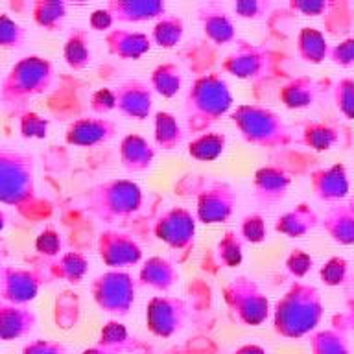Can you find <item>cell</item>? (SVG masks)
<instances>
[{
	"instance_id": "cell-1",
	"label": "cell",
	"mask_w": 354,
	"mask_h": 354,
	"mask_svg": "<svg viewBox=\"0 0 354 354\" xmlns=\"http://www.w3.org/2000/svg\"><path fill=\"white\" fill-rule=\"evenodd\" d=\"M231 105V93L220 76H207L196 82L188 94V107L194 115L216 120Z\"/></svg>"
},
{
	"instance_id": "cell-2",
	"label": "cell",
	"mask_w": 354,
	"mask_h": 354,
	"mask_svg": "<svg viewBox=\"0 0 354 354\" xmlns=\"http://www.w3.org/2000/svg\"><path fill=\"white\" fill-rule=\"evenodd\" d=\"M234 124L240 127V131L249 142L254 144H271L279 133H282V126L277 120V116L270 111L254 105H243L234 113Z\"/></svg>"
},
{
	"instance_id": "cell-3",
	"label": "cell",
	"mask_w": 354,
	"mask_h": 354,
	"mask_svg": "<svg viewBox=\"0 0 354 354\" xmlns=\"http://www.w3.org/2000/svg\"><path fill=\"white\" fill-rule=\"evenodd\" d=\"M94 297L107 312H127L135 299L131 279L124 273H107L94 282Z\"/></svg>"
},
{
	"instance_id": "cell-4",
	"label": "cell",
	"mask_w": 354,
	"mask_h": 354,
	"mask_svg": "<svg viewBox=\"0 0 354 354\" xmlns=\"http://www.w3.org/2000/svg\"><path fill=\"white\" fill-rule=\"evenodd\" d=\"M102 214L105 218L129 214L140 205V190L129 181H115L102 187Z\"/></svg>"
},
{
	"instance_id": "cell-5",
	"label": "cell",
	"mask_w": 354,
	"mask_h": 354,
	"mask_svg": "<svg viewBox=\"0 0 354 354\" xmlns=\"http://www.w3.org/2000/svg\"><path fill=\"white\" fill-rule=\"evenodd\" d=\"M100 254L102 259L111 266V268H122V266L135 264L140 259V249L131 238L118 232H109L102 234V245H100Z\"/></svg>"
},
{
	"instance_id": "cell-6",
	"label": "cell",
	"mask_w": 354,
	"mask_h": 354,
	"mask_svg": "<svg viewBox=\"0 0 354 354\" xmlns=\"http://www.w3.org/2000/svg\"><path fill=\"white\" fill-rule=\"evenodd\" d=\"M157 234L174 248H185L194 240V220L187 210L174 209L160 220Z\"/></svg>"
},
{
	"instance_id": "cell-7",
	"label": "cell",
	"mask_w": 354,
	"mask_h": 354,
	"mask_svg": "<svg viewBox=\"0 0 354 354\" xmlns=\"http://www.w3.org/2000/svg\"><path fill=\"white\" fill-rule=\"evenodd\" d=\"M116 105L120 107L124 115L133 116L137 120H142L149 115L151 107V94L146 85L138 82H129L122 85L115 94Z\"/></svg>"
},
{
	"instance_id": "cell-8",
	"label": "cell",
	"mask_w": 354,
	"mask_h": 354,
	"mask_svg": "<svg viewBox=\"0 0 354 354\" xmlns=\"http://www.w3.org/2000/svg\"><path fill=\"white\" fill-rule=\"evenodd\" d=\"M232 209V194L231 190L223 192L221 188L205 192L199 199L198 214L205 223H218L227 220Z\"/></svg>"
},
{
	"instance_id": "cell-9",
	"label": "cell",
	"mask_w": 354,
	"mask_h": 354,
	"mask_svg": "<svg viewBox=\"0 0 354 354\" xmlns=\"http://www.w3.org/2000/svg\"><path fill=\"white\" fill-rule=\"evenodd\" d=\"M113 135V126L105 120H80L68 131V142L77 146H93Z\"/></svg>"
},
{
	"instance_id": "cell-10",
	"label": "cell",
	"mask_w": 354,
	"mask_h": 354,
	"mask_svg": "<svg viewBox=\"0 0 354 354\" xmlns=\"http://www.w3.org/2000/svg\"><path fill=\"white\" fill-rule=\"evenodd\" d=\"M122 160L127 170H144L153 160V149L144 138L131 135L122 142Z\"/></svg>"
},
{
	"instance_id": "cell-11",
	"label": "cell",
	"mask_w": 354,
	"mask_h": 354,
	"mask_svg": "<svg viewBox=\"0 0 354 354\" xmlns=\"http://www.w3.org/2000/svg\"><path fill=\"white\" fill-rule=\"evenodd\" d=\"M109 48L113 54L120 55V57H127V59H137L140 55L149 50V41L142 33H126V32H115L111 33Z\"/></svg>"
},
{
	"instance_id": "cell-12",
	"label": "cell",
	"mask_w": 354,
	"mask_h": 354,
	"mask_svg": "<svg viewBox=\"0 0 354 354\" xmlns=\"http://www.w3.org/2000/svg\"><path fill=\"white\" fill-rule=\"evenodd\" d=\"M111 10H116V17L124 21H146L153 19L165 11V6L160 2H146V0H135V2H120V4H111Z\"/></svg>"
},
{
	"instance_id": "cell-13",
	"label": "cell",
	"mask_w": 354,
	"mask_h": 354,
	"mask_svg": "<svg viewBox=\"0 0 354 354\" xmlns=\"http://www.w3.org/2000/svg\"><path fill=\"white\" fill-rule=\"evenodd\" d=\"M140 277L149 286L157 288V290H166V288H170L174 284L176 271H174V268L166 260L151 259L148 264L144 266Z\"/></svg>"
},
{
	"instance_id": "cell-14",
	"label": "cell",
	"mask_w": 354,
	"mask_h": 354,
	"mask_svg": "<svg viewBox=\"0 0 354 354\" xmlns=\"http://www.w3.org/2000/svg\"><path fill=\"white\" fill-rule=\"evenodd\" d=\"M155 137L165 149H171L176 144H179L181 133H179L176 118L168 113H159L155 120Z\"/></svg>"
},
{
	"instance_id": "cell-15",
	"label": "cell",
	"mask_w": 354,
	"mask_h": 354,
	"mask_svg": "<svg viewBox=\"0 0 354 354\" xmlns=\"http://www.w3.org/2000/svg\"><path fill=\"white\" fill-rule=\"evenodd\" d=\"M286 177L282 176L281 171L277 170H260L257 174V190H259V196L262 194L266 199H273L282 196L284 188H286Z\"/></svg>"
},
{
	"instance_id": "cell-16",
	"label": "cell",
	"mask_w": 354,
	"mask_h": 354,
	"mask_svg": "<svg viewBox=\"0 0 354 354\" xmlns=\"http://www.w3.org/2000/svg\"><path fill=\"white\" fill-rule=\"evenodd\" d=\"M225 137L223 135H203L190 144V155L201 160H212L223 151Z\"/></svg>"
},
{
	"instance_id": "cell-17",
	"label": "cell",
	"mask_w": 354,
	"mask_h": 354,
	"mask_svg": "<svg viewBox=\"0 0 354 354\" xmlns=\"http://www.w3.org/2000/svg\"><path fill=\"white\" fill-rule=\"evenodd\" d=\"M203 26L205 33L216 43H227L232 39V24L223 11L203 15Z\"/></svg>"
},
{
	"instance_id": "cell-18",
	"label": "cell",
	"mask_w": 354,
	"mask_h": 354,
	"mask_svg": "<svg viewBox=\"0 0 354 354\" xmlns=\"http://www.w3.org/2000/svg\"><path fill=\"white\" fill-rule=\"evenodd\" d=\"M259 55L254 54L253 50H242L236 55L229 57L225 63L227 71H231L234 76L240 77H251L254 76V72L259 71Z\"/></svg>"
},
{
	"instance_id": "cell-19",
	"label": "cell",
	"mask_w": 354,
	"mask_h": 354,
	"mask_svg": "<svg viewBox=\"0 0 354 354\" xmlns=\"http://www.w3.org/2000/svg\"><path fill=\"white\" fill-rule=\"evenodd\" d=\"M151 82H153L155 88L162 96H174L179 91V85H181V74H179V71L174 65L159 66L153 72Z\"/></svg>"
},
{
	"instance_id": "cell-20",
	"label": "cell",
	"mask_w": 354,
	"mask_h": 354,
	"mask_svg": "<svg viewBox=\"0 0 354 354\" xmlns=\"http://www.w3.org/2000/svg\"><path fill=\"white\" fill-rule=\"evenodd\" d=\"M183 35V22L176 17H166L162 21L155 26L153 37L155 41L165 46V48H170L174 44L179 43V39Z\"/></svg>"
},
{
	"instance_id": "cell-21",
	"label": "cell",
	"mask_w": 354,
	"mask_h": 354,
	"mask_svg": "<svg viewBox=\"0 0 354 354\" xmlns=\"http://www.w3.org/2000/svg\"><path fill=\"white\" fill-rule=\"evenodd\" d=\"M65 55L68 65H72L74 68H82L88 63L91 59V52H88L87 39H85V33L76 32L68 39L65 48Z\"/></svg>"
},
{
	"instance_id": "cell-22",
	"label": "cell",
	"mask_w": 354,
	"mask_h": 354,
	"mask_svg": "<svg viewBox=\"0 0 354 354\" xmlns=\"http://www.w3.org/2000/svg\"><path fill=\"white\" fill-rule=\"evenodd\" d=\"M242 232L243 236L251 240V242H260L266 234V227L262 218H259V216H249V218H245L242 223Z\"/></svg>"
},
{
	"instance_id": "cell-23",
	"label": "cell",
	"mask_w": 354,
	"mask_h": 354,
	"mask_svg": "<svg viewBox=\"0 0 354 354\" xmlns=\"http://www.w3.org/2000/svg\"><path fill=\"white\" fill-rule=\"evenodd\" d=\"M227 236L229 238H225V240L220 243L221 257H223V260H225L227 264L234 266L240 262V259H242V253H240V242H238L236 238H232L234 236L232 232H229Z\"/></svg>"
},
{
	"instance_id": "cell-24",
	"label": "cell",
	"mask_w": 354,
	"mask_h": 354,
	"mask_svg": "<svg viewBox=\"0 0 354 354\" xmlns=\"http://www.w3.org/2000/svg\"><path fill=\"white\" fill-rule=\"evenodd\" d=\"M93 104H94V109L96 111H107L111 107H115L116 100H115V94L111 93V91H100V93L94 94L93 98Z\"/></svg>"
},
{
	"instance_id": "cell-25",
	"label": "cell",
	"mask_w": 354,
	"mask_h": 354,
	"mask_svg": "<svg viewBox=\"0 0 354 354\" xmlns=\"http://www.w3.org/2000/svg\"><path fill=\"white\" fill-rule=\"evenodd\" d=\"M111 22H113V19H111V13L107 10L94 11L93 17H91V24H93L96 30H105V28H109Z\"/></svg>"
},
{
	"instance_id": "cell-26",
	"label": "cell",
	"mask_w": 354,
	"mask_h": 354,
	"mask_svg": "<svg viewBox=\"0 0 354 354\" xmlns=\"http://www.w3.org/2000/svg\"><path fill=\"white\" fill-rule=\"evenodd\" d=\"M46 242V253H55L57 249H59V240H57V236L55 234H52V232H48V234H43V238H41V243Z\"/></svg>"
}]
</instances>
